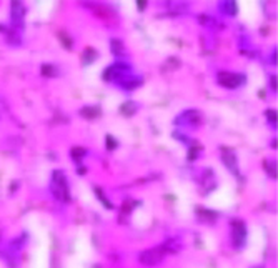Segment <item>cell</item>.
Wrapping results in <instances>:
<instances>
[{
    "label": "cell",
    "mask_w": 278,
    "mask_h": 268,
    "mask_svg": "<svg viewBox=\"0 0 278 268\" xmlns=\"http://www.w3.org/2000/svg\"><path fill=\"white\" fill-rule=\"evenodd\" d=\"M247 238V228H245L243 222L237 220L232 223V240L237 247H241Z\"/></svg>",
    "instance_id": "277c9868"
},
{
    "label": "cell",
    "mask_w": 278,
    "mask_h": 268,
    "mask_svg": "<svg viewBox=\"0 0 278 268\" xmlns=\"http://www.w3.org/2000/svg\"><path fill=\"white\" fill-rule=\"evenodd\" d=\"M235 5H237L235 2H223V3H221V9L227 12L228 15H233L237 12V7Z\"/></svg>",
    "instance_id": "9c48e42d"
},
{
    "label": "cell",
    "mask_w": 278,
    "mask_h": 268,
    "mask_svg": "<svg viewBox=\"0 0 278 268\" xmlns=\"http://www.w3.org/2000/svg\"><path fill=\"white\" fill-rule=\"evenodd\" d=\"M137 110V105L135 103H132V102H128V103H125L123 107H122V112L125 113V115H132V113H134Z\"/></svg>",
    "instance_id": "30bf717a"
},
{
    "label": "cell",
    "mask_w": 278,
    "mask_h": 268,
    "mask_svg": "<svg viewBox=\"0 0 278 268\" xmlns=\"http://www.w3.org/2000/svg\"><path fill=\"white\" fill-rule=\"evenodd\" d=\"M223 162L227 164L228 168L235 170V172H237V160H235V155H233V152L228 153V150H227V152H223Z\"/></svg>",
    "instance_id": "52a82bcc"
},
{
    "label": "cell",
    "mask_w": 278,
    "mask_h": 268,
    "mask_svg": "<svg viewBox=\"0 0 278 268\" xmlns=\"http://www.w3.org/2000/svg\"><path fill=\"white\" fill-rule=\"evenodd\" d=\"M82 113L85 117H92V119H94V117H97L99 115V108H95V107H90V108H83L82 110Z\"/></svg>",
    "instance_id": "8fae6325"
},
{
    "label": "cell",
    "mask_w": 278,
    "mask_h": 268,
    "mask_svg": "<svg viewBox=\"0 0 278 268\" xmlns=\"http://www.w3.org/2000/svg\"><path fill=\"white\" fill-rule=\"evenodd\" d=\"M180 122L185 125H199L200 124V115L199 112H185L182 117H180Z\"/></svg>",
    "instance_id": "8992f818"
},
{
    "label": "cell",
    "mask_w": 278,
    "mask_h": 268,
    "mask_svg": "<svg viewBox=\"0 0 278 268\" xmlns=\"http://www.w3.org/2000/svg\"><path fill=\"white\" fill-rule=\"evenodd\" d=\"M163 258V248H150L145 250L143 253H140V262L147 267H154L157 263H160Z\"/></svg>",
    "instance_id": "3957f363"
},
{
    "label": "cell",
    "mask_w": 278,
    "mask_h": 268,
    "mask_svg": "<svg viewBox=\"0 0 278 268\" xmlns=\"http://www.w3.org/2000/svg\"><path fill=\"white\" fill-rule=\"evenodd\" d=\"M112 52H114L117 57H120V55L125 54L123 45H122V42H120V40H112Z\"/></svg>",
    "instance_id": "ba28073f"
},
{
    "label": "cell",
    "mask_w": 278,
    "mask_h": 268,
    "mask_svg": "<svg viewBox=\"0 0 278 268\" xmlns=\"http://www.w3.org/2000/svg\"><path fill=\"white\" fill-rule=\"evenodd\" d=\"M22 19H23V7H22V3L12 2V22H14L15 25H19V23H22Z\"/></svg>",
    "instance_id": "5b68a950"
},
{
    "label": "cell",
    "mask_w": 278,
    "mask_h": 268,
    "mask_svg": "<svg viewBox=\"0 0 278 268\" xmlns=\"http://www.w3.org/2000/svg\"><path fill=\"white\" fill-rule=\"evenodd\" d=\"M85 155V150H82V148H75V150H72V157H83Z\"/></svg>",
    "instance_id": "7c38bea8"
},
{
    "label": "cell",
    "mask_w": 278,
    "mask_h": 268,
    "mask_svg": "<svg viewBox=\"0 0 278 268\" xmlns=\"http://www.w3.org/2000/svg\"><path fill=\"white\" fill-rule=\"evenodd\" d=\"M245 82V77L238 74H232V72H220L218 74V83L227 88H237Z\"/></svg>",
    "instance_id": "7a4b0ae2"
},
{
    "label": "cell",
    "mask_w": 278,
    "mask_h": 268,
    "mask_svg": "<svg viewBox=\"0 0 278 268\" xmlns=\"http://www.w3.org/2000/svg\"><path fill=\"white\" fill-rule=\"evenodd\" d=\"M50 190L59 200H68V185H67V180H65V175H63V173H60V172L54 173Z\"/></svg>",
    "instance_id": "6da1fadb"
},
{
    "label": "cell",
    "mask_w": 278,
    "mask_h": 268,
    "mask_svg": "<svg viewBox=\"0 0 278 268\" xmlns=\"http://www.w3.org/2000/svg\"><path fill=\"white\" fill-rule=\"evenodd\" d=\"M108 139V144H107V147H108V150H112V148H115V140H114V137H107Z\"/></svg>",
    "instance_id": "4fadbf2b"
}]
</instances>
